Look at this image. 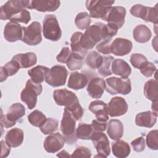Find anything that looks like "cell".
<instances>
[{"label":"cell","instance_id":"1","mask_svg":"<svg viewBox=\"0 0 158 158\" xmlns=\"http://www.w3.org/2000/svg\"><path fill=\"white\" fill-rule=\"evenodd\" d=\"M117 31V29L108 24L96 22L86 29L81 38V45L86 50L91 49L102 40L112 38Z\"/></svg>","mask_w":158,"mask_h":158},{"label":"cell","instance_id":"2","mask_svg":"<svg viewBox=\"0 0 158 158\" xmlns=\"http://www.w3.org/2000/svg\"><path fill=\"white\" fill-rule=\"evenodd\" d=\"M77 120L66 109L64 110L60 129L64 135L65 142L69 144H75L77 141L75 127Z\"/></svg>","mask_w":158,"mask_h":158},{"label":"cell","instance_id":"3","mask_svg":"<svg viewBox=\"0 0 158 158\" xmlns=\"http://www.w3.org/2000/svg\"><path fill=\"white\" fill-rule=\"evenodd\" d=\"M42 90V85L40 83H37L32 80H28L25 88L21 92V100L27 105L29 109H32L36 106L37 97L41 94Z\"/></svg>","mask_w":158,"mask_h":158},{"label":"cell","instance_id":"4","mask_svg":"<svg viewBox=\"0 0 158 158\" xmlns=\"http://www.w3.org/2000/svg\"><path fill=\"white\" fill-rule=\"evenodd\" d=\"M106 90L112 95L121 94L127 95L131 92V85L128 78H117L112 77L106 80Z\"/></svg>","mask_w":158,"mask_h":158},{"label":"cell","instance_id":"5","mask_svg":"<svg viewBox=\"0 0 158 158\" xmlns=\"http://www.w3.org/2000/svg\"><path fill=\"white\" fill-rule=\"evenodd\" d=\"M43 33L45 38L52 41L59 40L62 31L56 17L53 14H48L43 22Z\"/></svg>","mask_w":158,"mask_h":158},{"label":"cell","instance_id":"6","mask_svg":"<svg viewBox=\"0 0 158 158\" xmlns=\"http://www.w3.org/2000/svg\"><path fill=\"white\" fill-rule=\"evenodd\" d=\"M114 2V1L110 0H88L85 4L90 17L102 19Z\"/></svg>","mask_w":158,"mask_h":158},{"label":"cell","instance_id":"7","mask_svg":"<svg viewBox=\"0 0 158 158\" xmlns=\"http://www.w3.org/2000/svg\"><path fill=\"white\" fill-rule=\"evenodd\" d=\"M25 114V107L20 103H15L10 106L6 115H1V125L8 128L16 124L17 121Z\"/></svg>","mask_w":158,"mask_h":158},{"label":"cell","instance_id":"8","mask_svg":"<svg viewBox=\"0 0 158 158\" xmlns=\"http://www.w3.org/2000/svg\"><path fill=\"white\" fill-rule=\"evenodd\" d=\"M68 75V71L65 67L61 65L52 66L48 71L45 81L52 87L63 86L65 84Z\"/></svg>","mask_w":158,"mask_h":158},{"label":"cell","instance_id":"9","mask_svg":"<svg viewBox=\"0 0 158 158\" xmlns=\"http://www.w3.org/2000/svg\"><path fill=\"white\" fill-rule=\"evenodd\" d=\"M22 41L30 46L39 44L42 41L41 25L38 22H33L28 27H22Z\"/></svg>","mask_w":158,"mask_h":158},{"label":"cell","instance_id":"10","mask_svg":"<svg viewBox=\"0 0 158 158\" xmlns=\"http://www.w3.org/2000/svg\"><path fill=\"white\" fill-rule=\"evenodd\" d=\"M155 7H147L141 4H135L130 9V13L133 16L141 18L146 22L157 24V8Z\"/></svg>","mask_w":158,"mask_h":158},{"label":"cell","instance_id":"11","mask_svg":"<svg viewBox=\"0 0 158 158\" xmlns=\"http://www.w3.org/2000/svg\"><path fill=\"white\" fill-rule=\"evenodd\" d=\"M29 1L11 0L7 1L0 8V19L9 20L12 16L20 12L23 9L27 8Z\"/></svg>","mask_w":158,"mask_h":158},{"label":"cell","instance_id":"12","mask_svg":"<svg viewBox=\"0 0 158 158\" xmlns=\"http://www.w3.org/2000/svg\"><path fill=\"white\" fill-rule=\"evenodd\" d=\"M126 9L122 6L112 7L104 17L102 19L107 22L110 26L118 30L125 22Z\"/></svg>","mask_w":158,"mask_h":158},{"label":"cell","instance_id":"13","mask_svg":"<svg viewBox=\"0 0 158 158\" xmlns=\"http://www.w3.org/2000/svg\"><path fill=\"white\" fill-rule=\"evenodd\" d=\"M91 139L98 152V155L95 157L105 158L110 155L109 141L105 133L103 132H93Z\"/></svg>","mask_w":158,"mask_h":158},{"label":"cell","instance_id":"14","mask_svg":"<svg viewBox=\"0 0 158 158\" xmlns=\"http://www.w3.org/2000/svg\"><path fill=\"white\" fill-rule=\"evenodd\" d=\"M53 98L58 106H65V107H69L79 102L76 94L65 88L54 90Z\"/></svg>","mask_w":158,"mask_h":158},{"label":"cell","instance_id":"15","mask_svg":"<svg viewBox=\"0 0 158 158\" xmlns=\"http://www.w3.org/2000/svg\"><path fill=\"white\" fill-rule=\"evenodd\" d=\"M65 142L64 137L57 132L48 136L44 139L43 146L48 152L55 153L63 148Z\"/></svg>","mask_w":158,"mask_h":158},{"label":"cell","instance_id":"16","mask_svg":"<svg viewBox=\"0 0 158 158\" xmlns=\"http://www.w3.org/2000/svg\"><path fill=\"white\" fill-rule=\"evenodd\" d=\"M60 4V1L57 0H32L28 1L27 9L40 12H53L59 8Z\"/></svg>","mask_w":158,"mask_h":158},{"label":"cell","instance_id":"17","mask_svg":"<svg viewBox=\"0 0 158 158\" xmlns=\"http://www.w3.org/2000/svg\"><path fill=\"white\" fill-rule=\"evenodd\" d=\"M128 104L124 98L119 96L112 98L108 104L109 115L111 117L121 116L128 110Z\"/></svg>","mask_w":158,"mask_h":158},{"label":"cell","instance_id":"18","mask_svg":"<svg viewBox=\"0 0 158 158\" xmlns=\"http://www.w3.org/2000/svg\"><path fill=\"white\" fill-rule=\"evenodd\" d=\"M23 36L22 27L17 22H9L6 23L4 30V37L7 41L13 43L22 40Z\"/></svg>","mask_w":158,"mask_h":158},{"label":"cell","instance_id":"19","mask_svg":"<svg viewBox=\"0 0 158 158\" xmlns=\"http://www.w3.org/2000/svg\"><path fill=\"white\" fill-rule=\"evenodd\" d=\"M133 48L131 41L123 38H117L111 43V53L115 56H123L130 52Z\"/></svg>","mask_w":158,"mask_h":158},{"label":"cell","instance_id":"20","mask_svg":"<svg viewBox=\"0 0 158 158\" xmlns=\"http://www.w3.org/2000/svg\"><path fill=\"white\" fill-rule=\"evenodd\" d=\"M106 88V81L102 78L94 77L90 79L86 88L88 94L93 98L99 99Z\"/></svg>","mask_w":158,"mask_h":158},{"label":"cell","instance_id":"21","mask_svg":"<svg viewBox=\"0 0 158 158\" xmlns=\"http://www.w3.org/2000/svg\"><path fill=\"white\" fill-rule=\"evenodd\" d=\"M88 109L95 115L98 120L103 122H106L108 120V105L104 101L101 100L93 101L89 105Z\"/></svg>","mask_w":158,"mask_h":158},{"label":"cell","instance_id":"22","mask_svg":"<svg viewBox=\"0 0 158 158\" xmlns=\"http://www.w3.org/2000/svg\"><path fill=\"white\" fill-rule=\"evenodd\" d=\"M88 82V78L85 74L75 71L70 73L67 86L75 90L81 89L86 86Z\"/></svg>","mask_w":158,"mask_h":158},{"label":"cell","instance_id":"23","mask_svg":"<svg viewBox=\"0 0 158 158\" xmlns=\"http://www.w3.org/2000/svg\"><path fill=\"white\" fill-rule=\"evenodd\" d=\"M111 70L114 74L125 78H128L131 72V67L128 64L121 59L113 60L111 64Z\"/></svg>","mask_w":158,"mask_h":158},{"label":"cell","instance_id":"24","mask_svg":"<svg viewBox=\"0 0 158 158\" xmlns=\"http://www.w3.org/2000/svg\"><path fill=\"white\" fill-rule=\"evenodd\" d=\"M24 138V134L22 130L19 128H12L9 130L5 136L6 143L12 148H17L20 146Z\"/></svg>","mask_w":158,"mask_h":158},{"label":"cell","instance_id":"25","mask_svg":"<svg viewBox=\"0 0 158 158\" xmlns=\"http://www.w3.org/2000/svg\"><path fill=\"white\" fill-rule=\"evenodd\" d=\"M107 133L113 140L120 139L123 134V125L121 121L117 119H111L107 123Z\"/></svg>","mask_w":158,"mask_h":158},{"label":"cell","instance_id":"26","mask_svg":"<svg viewBox=\"0 0 158 158\" xmlns=\"http://www.w3.org/2000/svg\"><path fill=\"white\" fill-rule=\"evenodd\" d=\"M157 117L149 110L139 112L135 117V123L139 127L152 128L156 123Z\"/></svg>","mask_w":158,"mask_h":158},{"label":"cell","instance_id":"27","mask_svg":"<svg viewBox=\"0 0 158 158\" xmlns=\"http://www.w3.org/2000/svg\"><path fill=\"white\" fill-rule=\"evenodd\" d=\"M83 33L80 31H76L71 36L70 47L72 52L77 54L83 59L87 54L88 50L85 49L81 45V38Z\"/></svg>","mask_w":158,"mask_h":158},{"label":"cell","instance_id":"28","mask_svg":"<svg viewBox=\"0 0 158 158\" xmlns=\"http://www.w3.org/2000/svg\"><path fill=\"white\" fill-rule=\"evenodd\" d=\"M12 59L15 60L19 64L21 68H29L37 62V57L35 53L30 52L24 54H18L15 55Z\"/></svg>","mask_w":158,"mask_h":158},{"label":"cell","instance_id":"29","mask_svg":"<svg viewBox=\"0 0 158 158\" xmlns=\"http://www.w3.org/2000/svg\"><path fill=\"white\" fill-rule=\"evenodd\" d=\"M152 33L151 30L145 25H138L133 31V36L134 40L139 43L148 42L151 38Z\"/></svg>","mask_w":158,"mask_h":158},{"label":"cell","instance_id":"30","mask_svg":"<svg viewBox=\"0 0 158 158\" xmlns=\"http://www.w3.org/2000/svg\"><path fill=\"white\" fill-rule=\"evenodd\" d=\"M113 154L118 158H125L129 156L131 149L128 143L123 140H117L112 143Z\"/></svg>","mask_w":158,"mask_h":158},{"label":"cell","instance_id":"31","mask_svg":"<svg viewBox=\"0 0 158 158\" xmlns=\"http://www.w3.org/2000/svg\"><path fill=\"white\" fill-rule=\"evenodd\" d=\"M49 69L43 65H37L28 71V74L31 80L37 83L44 81Z\"/></svg>","mask_w":158,"mask_h":158},{"label":"cell","instance_id":"32","mask_svg":"<svg viewBox=\"0 0 158 158\" xmlns=\"http://www.w3.org/2000/svg\"><path fill=\"white\" fill-rule=\"evenodd\" d=\"M144 94L146 98L152 102L157 101V81L156 80L150 79L145 83Z\"/></svg>","mask_w":158,"mask_h":158},{"label":"cell","instance_id":"33","mask_svg":"<svg viewBox=\"0 0 158 158\" xmlns=\"http://www.w3.org/2000/svg\"><path fill=\"white\" fill-rule=\"evenodd\" d=\"M85 62L91 69H98L103 62V56L96 51H91L86 54Z\"/></svg>","mask_w":158,"mask_h":158},{"label":"cell","instance_id":"34","mask_svg":"<svg viewBox=\"0 0 158 158\" xmlns=\"http://www.w3.org/2000/svg\"><path fill=\"white\" fill-rule=\"evenodd\" d=\"M93 133V130L91 125L85 123H80L76 130V136L80 139H91Z\"/></svg>","mask_w":158,"mask_h":158},{"label":"cell","instance_id":"35","mask_svg":"<svg viewBox=\"0 0 158 158\" xmlns=\"http://www.w3.org/2000/svg\"><path fill=\"white\" fill-rule=\"evenodd\" d=\"M59 122L53 118H47L45 122L39 127L41 132L44 135L51 134L58 130Z\"/></svg>","mask_w":158,"mask_h":158},{"label":"cell","instance_id":"36","mask_svg":"<svg viewBox=\"0 0 158 158\" xmlns=\"http://www.w3.org/2000/svg\"><path fill=\"white\" fill-rule=\"evenodd\" d=\"M66 64L71 71L81 69L83 64V58L77 54L71 52L66 62Z\"/></svg>","mask_w":158,"mask_h":158},{"label":"cell","instance_id":"37","mask_svg":"<svg viewBox=\"0 0 158 158\" xmlns=\"http://www.w3.org/2000/svg\"><path fill=\"white\" fill-rule=\"evenodd\" d=\"M114 59V57L111 56L103 57V62L101 67L98 69V72L100 75L103 77H106L112 74L111 70V64Z\"/></svg>","mask_w":158,"mask_h":158},{"label":"cell","instance_id":"38","mask_svg":"<svg viewBox=\"0 0 158 158\" xmlns=\"http://www.w3.org/2000/svg\"><path fill=\"white\" fill-rule=\"evenodd\" d=\"M47 118L45 115L39 110H35L28 115V120L33 126L40 127Z\"/></svg>","mask_w":158,"mask_h":158},{"label":"cell","instance_id":"39","mask_svg":"<svg viewBox=\"0 0 158 158\" xmlns=\"http://www.w3.org/2000/svg\"><path fill=\"white\" fill-rule=\"evenodd\" d=\"M91 22V17L86 12L78 13L75 19V23L76 26L80 30L86 29L89 27Z\"/></svg>","mask_w":158,"mask_h":158},{"label":"cell","instance_id":"40","mask_svg":"<svg viewBox=\"0 0 158 158\" xmlns=\"http://www.w3.org/2000/svg\"><path fill=\"white\" fill-rule=\"evenodd\" d=\"M10 22H21L25 24H27L28 22L31 20L30 13L26 9H23L20 12L12 16L9 19Z\"/></svg>","mask_w":158,"mask_h":158},{"label":"cell","instance_id":"41","mask_svg":"<svg viewBox=\"0 0 158 158\" xmlns=\"http://www.w3.org/2000/svg\"><path fill=\"white\" fill-rule=\"evenodd\" d=\"M146 144L148 147L152 150L158 149V130L150 131L146 136Z\"/></svg>","mask_w":158,"mask_h":158},{"label":"cell","instance_id":"42","mask_svg":"<svg viewBox=\"0 0 158 158\" xmlns=\"http://www.w3.org/2000/svg\"><path fill=\"white\" fill-rule=\"evenodd\" d=\"M112 41V38H108L103 40L96 45V50L99 52L104 54H109L111 53L110 46Z\"/></svg>","mask_w":158,"mask_h":158},{"label":"cell","instance_id":"43","mask_svg":"<svg viewBox=\"0 0 158 158\" xmlns=\"http://www.w3.org/2000/svg\"><path fill=\"white\" fill-rule=\"evenodd\" d=\"M65 109H67L75 118L77 120H80L83 117L84 110L83 107L80 104L79 102H77L73 104L72 106L69 107H65Z\"/></svg>","mask_w":158,"mask_h":158},{"label":"cell","instance_id":"44","mask_svg":"<svg viewBox=\"0 0 158 158\" xmlns=\"http://www.w3.org/2000/svg\"><path fill=\"white\" fill-rule=\"evenodd\" d=\"M130 61L131 64L135 68L139 69L144 62L148 61V60L144 55L139 53H134L131 55Z\"/></svg>","mask_w":158,"mask_h":158},{"label":"cell","instance_id":"45","mask_svg":"<svg viewBox=\"0 0 158 158\" xmlns=\"http://www.w3.org/2000/svg\"><path fill=\"white\" fill-rule=\"evenodd\" d=\"M139 69L142 75L146 77H150L153 75L154 72L156 71V67L153 63L146 61L140 67Z\"/></svg>","mask_w":158,"mask_h":158},{"label":"cell","instance_id":"46","mask_svg":"<svg viewBox=\"0 0 158 158\" xmlns=\"http://www.w3.org/2000/svg\"><path fill=\"white\" fill-rule=\"evenodd\" d=\"M3 68L9 77L15 74L20 69V67L17 61L12 59L10 61L8 62L3 66Z\"/></svg>","mask_w":158,"mask_h":158},{"label":"cell","instance_id":"47","mask_svg":"<svg viewBox=\"0 0 158 158\" xmlns=\"http://www.w3.org/2000/svg\"><path fill=\"white\" fill-rule=\"evenodd\" d=\"M70 156L72 157L89 158L91 156V152L90 149L86 147L78 146L75 149Z\"/></svg>","mask_w":158,"mask_h":158},{"label":"cell","instance_id":"48","mask_svg":"<svg viewBox=\"0 0 158 158\" xmlns=\"http://www.w3.org/2000/svg\"><path fill=\"white\" fill-rule=\"evenodd\" d=\"M131 146L136 152H142L144 150L146 146L145 139L143 137L140 136L133 139L131 142Z\"/></svg>","mask_w":158,"mask_h":158},{"label":"cell","instance_id":"49","mask_svg":"<svg viewBox=\"0 0 158 158\" xmlns=\"http://www.w3.org/2000/svg\"><path fill=\"white\" fill-rule=\"evenodd\" d=\"M71 51H70L68 47H64L62 48L60 53L56 56L57 60L62 64H66V62L71 54Z\"/></svg>","mask_w":158,"mask_h":158},{"label":"cell","instance_id":"50","mask_svg":"<svg viewBox=\"0 0 158 158\" xmlns=\"http://www.w3.org/2000/svg\"><path fill=\"white\" fill-rule=\"evenodd\" d=\"M91 126L93 128V132H103L107 128V123L94 119L92 121Z\"/></svg>","mask_w":158,"mask_h":158},{"label":"cell","instance_id":"51","mask_svg":"<svg viewBox=\"0 0 158 158\" xmlns=\"http://www.w3.org/2000/svg\"><path fill=\"white\" fill-rule=\"evenodd\" d=\"M1 157H6L8 156V155L10 153V147L6 143V141H4L3 139L1 141Z\"/></svg>","mask_w":158,"mask_h":158},{"label":"cell","instance_id":"52","mask_svg":"<svg viewBox=\"0 0 158 158\" xmlns=\"http://www.w3.org/2000/svg\"><path fill=\"white\" fill-rule=\"evenodd\" d=\"M0 70H1V75H0L1 80H0V81H1V82H2V81H4V80H6L7 79L8 76H7L6 71L4 69L3 66L0 67Z\"/></svg>","mask_w":158,"mask_h":158},{"label":"cell","instance_id":"53","mask_svg":"<svg viewBox=\"0 0 158 158\" xmlns=\"http://www.w3.org/2000/svg\"><path fill=\"white\" fill-rule=\"evenodd\" d=\"M151 108H152V112L156 115L157 116V101L156 102H152V106H151Z\"/></svg>","mask_w":158,"mask_h":158},{"label":"cell","instance_id":"54","mask_svg":"<svg viewBox=\"0 0 158 158\" xmlns=\"http://www.w3.org/2000/svg\"><path fill=\"white\" fill-rule=\"evenodd\" d=\"M57 156L61 157H71L65 150H62L57 154Z\"/></svg>","mask_w":158,"mask_h":158}]
</instances>
